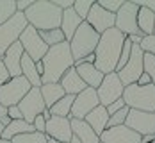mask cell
Segmentation results:
<instances>
[{
  "instance_id": "8fae6325",
  "label": "cell",
  "mask_w": 155,
  "mask_h": 143,
  "mask_svg": "<svg viewBox=\"0 0 155 143\" xmlns=\"http://www.w3.org/2000/svg\"><path fill=\"white\" fill-rule=\"evenodd\" d=\"M18 109L21 111V116L27 124H32L36 120V116L43 114L47 106H45V100L41 97L39 88H32L31 91L21 98V102L18 104Z\"/></svg>"
},
{
  "instance_id": "ee69618b",
  "label": "cell",
  "mask_w": 155,
  "mask_h": 143,
  "mask_svg": "<svg viewBox=\"0 0 155 143\" xmlns=\"http://www.w3.org/2000/svg\"><path fill=\"white\" fill-rule=\"evenodd\" d=\"M136 4H137V7H144V9H148V11L155 13V0H153V2H143V0H136Z\"/></svg>"
},
{
  "instance_id": "e575fe53",
  "label": "cell",
  "mask_w": 155,
  "mask_h": 143,
  "mask_svg": "<svg viewBox=\"0 0 155 143\" xmlns=\"http://www.w3.org/2000/svg\"><path fill=\"white\" fill-rule=\"evenodd\" d=\"M123 4H125V0H98V5L104 7L109 13H112V15H116V13L121 9Z\"/></svg>"
},
{
  "instance_id": "f1b7e54d",
  "label": "cell",
  "mask_w": 155,
  "mask_h": 143,
  "mask_svg": "<svg viewBox=\"0 0 155 143\" xmlns=\"http://www.w3.org/2000/svg\"><path fill=\"white\" fill-rule=\"evenodd\" d=\"M39 36H41V39H43V41L48 45V48H50V47H55V45H61V43H64V41H66V39H64V34H62L61 29L41 31V32H39Z\"/></svg>"
},
{
  "instance_id": "d4e9b609",
  "label": "cell",
  "mask_w": 155,
  "mask_h": 143,
  "mask_svg": "<svg viewBox=\"0 0 155 143\" xmlns=\"http://www.w3.org/2000/svg\"><path fill=\"white\" fill-rule=\"evenodd\" d=\"M21 75L31 82L32 88H41V75L36 70V63L27 54H23V57H21Z\"/></svg>"
},
{
  "instance_id": "83f0119b",
  "label": "cell",
  "mask_w": 155,
  "mask_h": 143,
  "mask_svg": "<svg viewBox=\"0 0 155 143\" xmlns=\"http://www.w3.org/2000/svg\"><path fill=\"white\" fill-rule=\"evenodd\" d=\"M73 100H75V97L73 95H64L59 100V102H55L48 111L52 116H61V118H70V114H71V106H73Z\"/></svg>"
},
{
  "instance_id": "b9f144b4",
  "label": "cell",
  "mask_w": 155,
  "mask_h": 143,
  "mask_svg": "<svg viewBox=\"0 0 155 143\" xmlns=\"http://www.w3.org/2000/svg\"><path fill=\"white\" fill-rule=\"evenodd\" d=\"M31 5L32 0H16V11H20V13H25Z\"/></svg>"
},
{
  "instance_id": "f6af8a7d",
  "label": "cell",
  "mask_w": 155,
  "mask_h": 143,
  "mask_svg": "<svg viewBox=\"0 0 155 143\" xmlns=\"http://www.w3.org/2000/svg\"><path fill=\"white\" fill-rule=\"evenodd\" d=\"M136 84H137V86H148V84H152V79H150V75H148V73H144V72H143Z\"/></svg>"
},
{
  "instance_id": "4fadbf2b",
  "label": "cell",
  "mask_w": 155,
  "mask_h": 143,
  "mask_svg": "<svg viewBox=\"0 0 155 143\" xmlns=\"http://www.w3.org/2000/svg\"><path fill=\"white\" fill-rule=\"evenodd\" d=\"M116 73L120 80L123 82V86H130L137 82V79L143 73V50L139 45H132V54L128 57V63Z\"/></svg>"
},
{
  "instance_id": "c3c4849f",
  "label": "cell",
  "mask_w": 155,
  "mask_h": 143,
  "mask_svg": "<svg viewBox=\"0 0 155 143\" xmlns=\"http://www.w3.org/2000/svg\"><path fill=\"white\" fill-rule=\"evenodd\" d=\"M70 143H80V141H78L77 138H75V136H73V138H71V141H70Z\"/></svg>"
},
{
  "instance_id": "836d02e7",
  "label": "cell",
  "mask_w": 155,
  "mask_h": 143,
  "mask_svg": "<svg viewBox=\"0 0 155 143\" xmlns=\"http://www.w3.org/2000/svg\"><path fill=\"white\" fill-rule=\"evenodd\" d=\"M143 72L148 73L152 79V84H155V56L143 52Z\"/></svg>"
},
{
  "instance_id": "ba28073f",
  "label": "cell",
  "mask_w": 155,
  "mask_h": 143,
  "mask_svg": "<svg viewBox=\"0 0 155 143\" xmlns=\"http://www.w3.org/2000/svg\"><path fill=\"white\" fill-rule=\"evenodd\" d=\"M20 45L23 48V52L31 57L34 63H38V61H41L45 56H47L48 52V45L41 39V36H39V31H36L32 25H29L25 31L21 32V36H20Z\"/></svg>"
},
{
  "instance_id": "7c38bea8",
  "label": "cell",
  "mask_w": 155,
  "mask_h": 143,
  "mask_svg": "<svg viewBox=\"0 0 155 143\" xmlns=\"http://www.w3.org/2000/svg\"><path fill=\"white\" fill-rule=\"evenodd\" d=\"M125 125L128 129H132L134 132H137L141 138L143 136H153L155 134V113L130 109Z\"/></svg>"
},
{
  "instance_id": "6da1fadb",
  "label": "cell",
  "mask_w": 155,
  "mask_h": 143,
  "mask_svg": "<svg viewBox=\"0 0 155 143\" xmlns=\"http://www.w3.org/2000/svg\"><path fill=\"white\" fill-rule=\"evenodd\" d=\"M125 38L127 36L121 34L116 27L105 31L100 36V41H98L96 50H94V66L104 75L116 72V66H118L120 56H121Z\"/></svg>"
},
{
  "instance_id": "44dd1931",
  "label": "cell",
  "mask_w": 155,
  "mask_h": 143,
  "mask_svg": "<svg viewBox=\"0 0 155 143\" xmlns=\"http://www.w3.org/2000/svg\"><path fill=\"white\" fill-rule=\"evenodd\" d=\"M59 84L62 86V90H64V93H66V95H73V97H77L78 93H82V91L87 88V86L84 84V80L78 77L75 66H73V68H70V70L62 75V79H61Z\"/></svg>"
},
{
  "instance_id": "4dcf8cb0",
  "label": "cell",
  "mask_w": 155,
  "mask_h": 143,
  "mask_svg": "<svg viewBox=\"0 0 155 143\" xmlns=\"http://www.w3.org/2000/svg\"><path fill=\"white\" fill-rule=\"evenodd\" d=\"M16 15V0H0V25Z\"/></svg>"
},
{
  "instance_id": "74e56055",
  "label": "cell",
  "mask_w": 155,
  "mask_h": 143,
  "mask_svg": "<svg viewBox=\"0 0 155 143\" xmlns=\"http://www.w3.org/2000/svg\"><path fill=\"white\" fill-rule=\"evenodd\" d=\"M123 107H127V104H125V100L123 98H120V100H116V102H112L110 106H107L105 109H107V113H109V116L110 114H114V113H118V111H121Z\"/></svg>"
},
{
  "instance_id": "1f68e13d",
  "label": "cell",
  "mask_w": 155,
  "mask_h": 143,
  "mask_svg": "<svg viewBox=\"0 0 155 143\" xmlns=\"http://www.w3.org/2000/svg\"><path fill=\"white\" fill-rule=\"evenodd\" d=\"M93 4H94L93 0H75V2H73V11L86 22V18H87V15H89Z\"/></svg>"
},
{
  "instance_id": "7402d4cb",
  "label": "cell",
  "mask_w": 155,
  "mask_h": 143,
  "mask_svg": "<svg viewBox=\"0 0 155 143\" xmlns=\"http://www.w3.org/2000/svg\"><path fill=\"white\" fill-rule=\"evenodd\" d=\"M70 122H71V132H73V136L80 143H102L100 141V136L86 124V120H75V118H71Z\"/></svg>"
},
{
  "instance_id": "8d00e7d4",
  "label": "cell",
  "mask_w": 155,
  "mask_h": 143,
  "mask_svg": "<svg viewBox=\"0 0 155 143\" xmlns=\"http://www.w3.org/2000/svg\"><path fill=\"white\" fill-rule=\"evenodd\" d=\"M32 125H34V131L36 132L45 134V131H47V120L43 118V114H39V116H36V120L32 122Z\"/></svg>"
},
{
  "instance_id": "3957f363",
  "label": "cell",
  "mask_w": 155,
  "mask_h": 143,
  "mask_svg": "<svg viewBox=\"0 0 155 143\" xmlns=\"http://www.w3.org/2000/svg\"><path fill=\"white\" fill-rule=\"evenodd\" d=\"M29 25L36 31H52L61 27L62 11L52 2V0H36L32 5L23 13Z\"/></svg>"
},
{
  "instance_id": "ffe728a7",
  "label": "cell",
  "mask_w": 155,
  "mask_h": 143,
  "mask_svg": "<svg viewBox=\"0 0 155 143\" xmlns=\"http://www.w3.org/2000/svg\"><path fill=\"white\" fill-rule=\"evenodd\" d=\"M84 20L80 18V16L73 11V7H70V9H66V11H62V18H61V29L62 34H64V39L70 43L71 41V38L75 36V32L77 29L80 27V23H82Z\"/></svg>"
},
{
  "instance_id": "e0dca14e",
  "label": "cell",
  "mask_w": 155,
  "mask_h": 143,
  "mask_svg": "<svg viewBox=\"0 0 155 143\" xmlns=\"http://www.w3.org/2000/svg\"><path fill=\"white\" fill-rule=\"evenodd\" d=\"M102 143H141V136L137 132H134L132 129L127 125H120V127H110L105 129L104 134L100 136Z\"/></svg>"
},
{
  "instance_id": "5b68a950",
  "label": "cell",
  "mask_w": 155,
  "mask_h": 143,
  "mask_svg": "<svg viewBox=\"0 0 155 143\" xmlns=\"http://www.w3.org/2000/svg\"><path fill=\"white\" fill-rule=\"evenodd\" d=\"M123 100L128 109L155 113V84H148V86L130 84V86H125Z\"/></svg>"
},
{
  "instance_id": "bcb514c9",
  "label": "cell",
  "mask_w": 155,
  "mask_h": 143,
  "mask_svg": "<svg viewBox=\"0 0 155 143\" xmlns=\"http://www.w3.org/2000/svg\"><path fill=\"white\" fill-rule=\"evenodd\" d=\"M36 70H38V73H39V75H43V63H41V61H38V63H36Z\"/></svg>"
},
{
  "instance_id": "60d3db41",
  "label": "cell",
  "mask_w": 155,
  "mask_h": 143,
  "mask_svg": "<svg viewBox=\"0 0 155 143\" xmlns=\"http://www.w3.org/2000/svg\"><path fill=\"white\" fill-rule=\"evenodd\" d=\"M61 11H66V9H70V7H73V2L75 0H52Z\"/></svg>"
},
{
  "instance_id": "7a4b0ae2",
  "label": "cell",
  "mask_w": 155,
  "mask_h": 143,
  "mask_svg": "<svg viewBox=\"0 0 155 143\" xmlns=\"http://www.w3.org/2000/svg\"><path fill=\"white\" fill-rule=\"evenodd\" d=\"M43 63V75H41V86L43 84H57L61 82L62 75L75 66V59L71 56L70 43L64 41L61 45L50 47L47 56L41 59Z\"/></svg>"
},
{
  "instance_id": "d590c367",
  "label": "cell",
  "mask_w": 155,
  "mask_h": 143,
  "mask_svg": "<svg viewBox=\"0 0 155 143\" xmlns=\"http://www.w3.org/2000/svg\"><path fill=\"white\" fill-rule=\"evenodd\" d=\"M139 47L144 54L155 56V34H152V36H143V41H141Z\"/></svg>"
},
{
  "instance_id": "816d5d0a",
  "label": "cell",
  "mask_w": 155,
  "mask_h": 143,
  "mask_svg": "<svg viewBox=\"0 0 155 143\" xmlns=\"http://www.w3.org/2000/svg\"><path fill=\"white\" fill-rule=\"evenodd\" d=\"M152 143H155V138H153V141H152Z\"/></svg>"
},
{
  "instance_id": "7bdbcfd3",
  "label": "cell",
  "mask_w": 155,
  "mask_h": 143,
  "mask_svg": "<svg viewBox=\"0 0 155 143\" xmlns=\"http://www.w3.org/2000/svg\"><path fill=\"white\" fill-rule=\"evenodd\" d=\"M9 79H11V77H9V73H7V70H5V66H4V61L0 59V86H4Z\"/></svg>"
},
{
  "instance_id": "603a6c76",
  "label": "cell",
  "mask_w": 155,
  "mask_h": 143,
  "mask_svg": "<svg viewBox=\"0 0 155 143\" xmlns=\"http://www.w3.org/2000/svg\"><path fill=\"white\" fill-rule=\"evenodd\" d=\"M84 120H86V124L93 129L98 136H102V134H104V131L107 129L109 113H107V109H105L104 106H98V107H94L93 111L89 113Z\"/></svg>"
},
{
  "instance_id": "d6986e66",
  "label": "cell",
  "mask_w": 155,
  "mask_h": 143,
  "mask_svg": "<svg viewBox=\"0 0 155 143\" xmlns=\"http://www.w3.org/2000/svg\"><path fill=\"white\" fill-rule=\"evenodd\" d=\"M75 70H77L78 77L84 80V84L87 88H93V90H98L104 77H105L94 64H75Z\"/></svg>"
},
{
  "instance_id": "f35d334b",
  "label": "cell",
  "mask_w": 155,
  "mask_h": 143,
  "mask_svg": "<svg viewBox=\"0 0 155 143\" xmlns=\"http://www.w3.org/2000/svg\"><path fill=\"white\" fill-rule=\"evenodd\" d=\"M7 114H9L11 122H13V120H23V116H21V111L18 109V106H11V107H7Z\"/></svg>"
},
{
  "instance_id": "681fc988",
  "label": "cell",
  "mask_w": 155,
  "mask_h": 143,
  "mask_svg": "<svg viewBox=\"0 0 155 143\" xmlns=\"http://www.w3.org/2000/svg\"><path fill=\"white\" fill-rule=\"evenodd\" d=\"M0 143H11L9 140H0Z\"/></svg>"
},
{
  "instance_id": "277c9868",
  "label": "cell",
  "mask_w": 155,
  "mask_h": 143,
  "mask_svg": "<svg viewBox=\"0 0 155 143\" xmlns=\"http://www.w3.org/2000/svg\"><path fill=\"white\" fill-rule=\"evenodd\" d=\"M98 41H100V34L94 31L87 22H82L80 27L77 29V32H75V36L70 41V50H71L73 59L80 61L86 56L94 54Z\"/></svg>"
},
{
  "instance_id": "52a82bcc",
  "label": "cell",
  "mask_w": 155,
  "mask_h": 143,
  "mask_svg": "<svg viewBox=\"0 0 155 143\" xmlns=\"http://www.w3.org/2000/svg\"><path fill=\"white\" fill-rule=\"evenodd\" d=\"M32 90L31 82L25 79L23 75L20 77H11L4 86H0V106L4 107H11L18 106L21 102V98Z\"/></svg>"
},
{
  "instance_id": "cb8c5ba5",
  "label": "cell",
  "mask_w": 155,
  "mask_h": 143,
  "mask_svg": "<svg viewBox=\"0 0 155 143\" xmlns=\"http://www.w3.org/2000/svg\"><path fill=\"white\" fill-rule=\"evenodd\" d=\"M39 91H41V97H43V100H45L47 109H50L55 102H59L62 97L66 95L59 82H57V84H43V86L39 88Z\"/></svg>"
},
{
  "instance_id": "7dc6e473",
  "label": "cell",
  "mask_w": 155,
  "mask_h": 143,
  "mask_svg": "<svg viewBox=\"0 0 155 143\" xmlns=\"http://www.w3.org/2000/svg\"><path fill=\"white\" fill-rule=\"evenodd\" d=\"M4 129H5V127H4V125L0 124V140H2V134H4Z\"/></svg>"
},
{
  "instance_id": "8992f818",
  "label": "cell",
  "mask_w": 155,
  "mask_h": 143,
  "mask_svg": "<svg viewBox=\"0 0 155 143\" xmlns=\"http://www.w3.org/2000/svg\"><path fill=\"white\" fill-rule=\"evenodd\" d=\"M29 27V22L23 13L16 11V15L7 20L5 23L0 25V59L4 57V54L7 52V48L11 45H15L16 41L20 39L21 32Z\"/></svg>"
},
{
  "instance_id": "f5cc1de1",
  "label": "cell",
  "mask_w": 155,
  "mask_h": 143,
  "mask_svg": "<svg viewBox=\"0 0 155 143\" xmlns=\"http://www.w3.org/2000/svg\"><path fill=\"white\" fill-rule=\"evenodd\" d=\"M153 34H155V29H153Z\"/></svg>"
},
{
  "instance_id": "30bf717a",
  "label": "cell",
  "mask_w": 155,
  "mask_h": 143,
  "mask_svg": "<svg viewBox=\"0 0 155 143\" xmlns=\"http://www.w3.org/2000/svg\"><path fill=\"white\" fill-rule=\"evenodd\" d=\"M123 91H125V86H123V82L120 80L118 73H116V72L107 73V75L104 77V80H102L100 88L96 90V95H98V100H100V106L107 107V106H110L112 102L123 98Z\"/></svg>"
},
{
  "instance_id": "5bb4252c",
  "label": "cell",
  "mask_w": 155,
  "mask_h": 143,
  "mask_svg": "<svg viewBox=\"0 0 155 143\" xmlns=\"http://www.w3.org/2000/svg\"><path fill=\"white\" fill-rule=\"evenodd\" d=\"M100 106V100L96 95V90L93 88H86L82 93H78L73 100V106H71V114H70V120L75 118V120H84L89 113L93 111L94 107Z\"/></svg>"
},
{
  "instance_id": "4316f807",
  "label": "cell",
  "mask_w": 155,
  "mask_h": 143,
  "mask_svg": "<svg viewBox=\"0 0 155 143\" xmlns=\"http://www.w3.org/2000/svg\"><path fill=\"white\" fill-rule=\"evenodd\" d=\"M25 132H34V125L27 124L25 120H13L7 127L4 129V134H2V140H13L15 136L20 134H25Z\"/></svg>"
},
{
  "instance_id": "9c48e42d",
  "label": "cell",
  "mask_w": 155,
  "mask_h": 143,
  "mask_svg": "<svg viewBox=\"0 0 155 143\" xmlns=\"http://www.w3.org/2000/svg\"><path fill=\"white\" fill-rule=\"evenodd\" d=\"M137 4L136 2H125L121 9L116 13V23L114 27L125 36H143L137 27Z\"/></svg>"
},
{
  "instance_id": "f546056e",
  "label": "cell",
  "mask_w": 155,
  "mask_h": 143,
  "mask_svg": "<svg viewBox=\"0 0 155 143\" xmlns=\"http://www.w3.org/2000/svg\"><path fill=\"white\" fill-rule=\"evenodd\" d=\"M48 138L47 134H41V132H25V134H20V136H15L11 143H47Z\"/></svg>"
},
{
  "instance_id": "484cf974",
  "label": "cell",
  "mask_w": 155,
  "mask_h": 143,
  "mask_svg": "<svg viewBox=\"0 0 155 143\" xmlns=\"http://www.w3.org/2000/svg\"><path fill=\"white\" fill-rule=\"evenodd\" d=\"M137 27L143 36H152L155 29V13L144 9V7H139L137 11Z\"/></svg>"
},
{
  "instance_id": "9a60e30c",
  "label": "cell",
  "mask_w": 155,
  "mask_h": 143,
  "mask_svg": "<svg viewBox=\"0 0 155 143\" xmlns=\"http://www.w3.org/2000/svg\"><path fill=\"white\" fill-rule=\"evenodd\" d=\"M48 140H55L59 143H70L73 138L71 132V122L70 118H61V116H50L47 122V131H45Z\"/></svg>"
},
{
  "instance_id": "2e32d148",
  "label": "cell",
  "mask_w": 155,
  "mask_h": 143,
  "mask_svg": "<svg viewBox=\"0 0 155 143\" xmlns=\"http://www.w3.org/2000/svg\"><path fill=\"white\" fill-rule=\"evenodd\" d=\"M86 22L102 36L105 31H109V29L114 27V23H116V15L105 11L104 7L98 5V2H94L93 7H91V11H89V15H87V18H86Z\"/></svg>"
},
{
  "instance_id": "f907efd6",
  "label": "cell",
  "mask_w": 155,
  "mask_h": 143,
  "mask_svg": "<svg viewBox=\"0 0 155 143\" xmlns=\"http://www.w3.org/2000/svg\"><path fill=\"white\" fill-rule=\"evenodd\" d=\"M47 143H59V141H55V140H48Z\"/></svg>"
},
{
  "instance_id": "ab89813d",
  "label": "cell",
  "mask_w": 155,
  "mask_h": 143,
  "mask_svg": "<svg viewBox=\"0 0 155 143\" xmlns=\"http://www.w3.org/2000/svg\"><path fill=\"white\" fill-rule=\"evenodd\" d=\"M0 124H2L4 127H7V125L11 124V118H9V114H7V107H4V106H0Z\"/></svg>"
},
{
  "instance_id": "d6a6232c",
  "label": "cell",
  "mask_w": 155,
  "mask_h": 143,
  "mask_svg": "<svg viewBox=\"0 0 155 143\" xmlns=\"http://www.w3.org/2000/svg\"><path fill=\"white\" fill-rule=\"evenodd\" d=\"M128 107H123L121 111L114 113V114H110L109 116V122H107V129L110 127H120V125H125V122H127V116H128Z\"/></svg>"
},
{
  "instance_id": "ac0fdd59",
  "label": "cell",
  "mask_w": 155,
  "mask_h": 143,
  "mask_svg": "<svg viewBox=\"0 0 155 143\" xmlns=\"http://www.w3.org/2000/svg\"><path fill=\"white\" fill-rule=\"evenodd\" d=\"M23 48L20 45V41H16L15 45L7 48V52L4 54L2 61H4V66L9 73V77H20L21 75V57H23Z\"/></svg>"
}]
</instances>
